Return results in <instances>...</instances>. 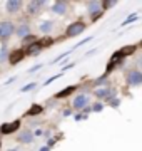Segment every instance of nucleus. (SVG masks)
Returning a JSON list of instances; mask_svg holds the SVG:
<instances>
[{
    "mask_svg": "<svg viewBox=\"0 0 142 151\" xmlns=\"http://www.w3.org/2000/svg\"><path fill=\"white\" fill-rule=\"evenodd\" d=\"M100 5H102V10H104V9H110V7L117 5V2H115V0H110V2L104 0V2H100Z\"/></svg>",
    "mask_w": 142,
    "mask_h": 151,
    "instance_id": "4be33fe9",
    "label": "nucleus"
},
{
    "mask_svg": "<svg viewBox=\"0 0 142 151\" xmlns=\"http://www.w3.org/2000/svg\"><path fill=\"white\" fill-rule=\"evenodd\" d=\"M9 151H20V150H17V148H13V150H9Z\"/></svg>",
    "mask_w": 142,
    "mask_h": 151,
    "instance_id": "e433bc0d",
    "label": "nucleus"
},
{
    "mask_svg": "<svg viewBox=\"0 0 142 151\" xmlns=\"http://www.w3.org/2000/svg\"><path fill=\"white\" fill-rule=\"evenodd\" d=\"M89 103H90V97L82 92V94H77V96L74 97V104H72V106H74L77 111H82L85 106H89Z\"/></svg>",
    "mask_w": 142,
    "mask_h": 151,
    "instance_id": "423d86ee",
    "label": "nucleus"
},
{
    "mask_svg": "<svg viewBox=\"0 0 142 151\" xmlns=\"http://www.w3.org/2000/svg\"><path fill=\"white\" fill-rule=\"evenodd\" d=\"M15 32V25L12 22H0V39H9Z\"/></svg>",
    "mask_w": 142,
    "mask_h": 151,
    "instance_id": "0eeeda50",
    "label": "nucleus"
},
{
    "mask_svg": "<svg viewBox=\"0 0 142 151\" xmlns=\"http://www.w3.org/2000/svg\"><path fill=\"white\" fill-rule=\"evenodd\" d=\"M74 65H75V62H70V64H67V65H64V67H62V72H65V70L72 69V67H74Z\"/></svg>",
    "mask_w": 142,
    "mask_h": 151,
    "instance_id": "473e14b6",
    "label": "nucleus"
},
{
    "mask_svg": "<svg viewBox=\"0 0 142 151\" xmlns=\"http://www.w3.org/2000/svg\"><path fill=\"white\" fill-rule=\"evenodd\" d=\"M22 7H23V4L20 0H9L5 4V9L9 14H18V12L22 10Z\"/></svg>",
    "mask_w": 142,
    "mask_h": 151,
    "instance_id": "1a4fd4ad",
    "label": "nucleus"
},
{
    "mask_svg": "<svg viewBox=\"0 0 142 151\" xmlns=\"http://www.w3.org/2000/svg\"><path fill=\"white\" fill-rule=\"evenodd\" d=\"M119 104H120L119 97H115V99H112V101H110V106H112V108H119Z\"/></svg>",
    "mask_w": 142,
    "mask_h": 151,
    "instance_id": "7c9ffc66",
    "label": "nucleus"
},
{
    "mask_svg": "<svg viewBox=\"0 0 142 151\" xmlns=\"http://www.w3.org/2000/svg\"><path fill=\"white\" fill-rule=\"evenodd\" d=\"M37 42V37L35 35H32V34H28V35H25V37L22 39V44H27V45H30V44Z\"/></svg>",
    "mask_w": 142,
    "mask_h": 151,
    "instance_id": "6ab92c4d",
    "label": "nucleus"
},
{
    "mask_svg": "<svg viewBox=\"0 0 142 151\" xmlns=\"http://www.w3.org/2000/svg\"><path fill=\"white\" fill-rule=\"evenodd\" d=\"M20 124H22L20 119H15V121H10V123H4L0 126V134L9 136V134H13V133H18Z\"/></svg>",
    "mask_w": 142,
    "mask_h": 151,
    "instance_id": "f257e3e1",
    "label": "nucleus"
},
{
    "mask_svg": "<svg viewBox=\"0 0 142 151\" xmlns=\"http://www.w3.org/2000/svg\"><path fill=\"white\" fill-rule=\"evenodd\" d=\"M75 89H77V86H69V87H65V89H62L60 92H57V94H55V97H57V99L67 97V96H70L72 92H75Z\"/></svg>",
    "mask_w": 142,
    "mask_h": 151,
    "instance_id": "dca6fc26",
    "label": "nucleus"
},
{
    "mask_svg": "<svg viewBox=\"0 0 142 151\" xmlns=\"http://www.w3.org/2000/svg\"><path fill=\"white\" fill-rule=\"evenodd\" d=\"M37 87V82H30V84H27V86H23L22 89H20V92H28V91H33Z\"/></svg>",
    "mask_w": 142,
    "mask_h": 151,
    "instance_id": "5701e85b",
    "label": "nucleus"
},
{
    "mask_svg": "<svg viewBox=\"0 0 142 151\" xmlns=\"http://www.w3.org/2000/svg\"><path fill=\"white\" fill-rule=\"evenodd\" d=\"M38 151H50V148H47V146H42Z\"/></svg>",
    "mask_w": 142,
    "mask_h": 151,
    "instance_id": "c9c22d12",
    "label": "nucleus"
},
{
    "mask_svg": "<svg viewBox=\"0 0 142 151\" xmlns=\"http://www.w3.org/2000/svg\"><path fill=\"white\" fill-rule=\"evenodd\" d=\"M137 19H139V15H137V14H132L131 17H127L126 20L122 22V27H126V25H129V24H132V22H136Z\"/></svg>",
    "mask_w": 142,
    "mask_h": 151,
    "instance_id": "412c9836",
    "label": "nucleus"
},
{
    "mask_svg": "<svg viewBox=\"0 0 142 151\" xmlns=\"http://www.w3.org/2000/svg\"><path fill=\"white\" fill-rule=\"evenodd\" d=\"M92 39H94V37H90V35H89V37H85V39H84V40H80V42H79V44H77V45H75V47H80V45H84V44L90 42Z\"/></svg>",
    "mask_w": 142,
    "mask_h": 151,
    "instance_id": "c756f323",
    "label": "nucleus"
},
{
    "mask_svg": "<svg viewBox=\"0 0 142 151\" xmlns=\"http://www.w3.org/2000/svg\"><path fill=\"white\" fill-rule=\"evenodd\" d=\"M25 52H27L28 55H38L40 52H42V45H40V44H38V40H37V42H33V44H30V45H27Z\"/></svg>",
    "mask_w": 142,
    "mask_h": 151,
    "instance_id": "ddd939ff",
    "label": "nucleus"
},
{
    "mask_svg": "<svg viewBox=\"0 0 142 151\" xmlns=\"http://www.w3.org/2000/svg\"><path fill=\"white\" fill-rule=\"evenodd\" d=\"M87 9H89V15H90V19H92V20H97L99 17H102V14H104L102 5H100V2H97V0L89 2Z\"/></svg>",
    "mask_w": 142,
    "mask_h": 151,
    "instance_id": "f03ea898",
    "label": "nucleus"
},
{
    "mask_svg": "<svg viewBox=\"0 0 142 151\" xmlns=\"http://www.w3.org/2000/svg\"><path fill=\"white\" fill-rule=\"evenodd\" d=\"M105 82H107V76H102V77H99L97 81H94V86L99 87V86H104Z\"/></svg>",
    "mask_w": 142,
    "mask_h": 151,
    "instance_id": "393cba45",
    "label": "nucleus"
},
{
    "mask_svg": "<svg viewBox=\"0 0 142 151\" xmlns=\"http://www.w3.org/2000/svg\"><path fill=\"white\" fill-rule=\"evenodd\" d=\"M70 52H72V50H67V52H64V54H60L59 57H55V60H54V62H59V60H62L64 57H67V55H70Z\"/></svg>",
    "mask_w": 142,
    "mask_h": 151,
    "instance_id": "c85d7f7f",
    "label": "nucleus"
},
{
    "mask_svg": "<svg viewBox=\"0 0 142 151\" xmlns=\"http://www.w3.org/2000/svg\"><path fill=\"white\" fill-rule=\"evenodd\" d=\"M42 7H45V2H42V0H32V2L27 4V14L35 15L38 12V9H42Z\"/></svg>",
    "mask_w": 142,
    "mask_h": 151,
    "instance_id": "9d476101",
    "label": "nucleus"
},
{
    "mask_svg": "<svg viewBox=\"0 0 142 151\" xmlns=\"http://www.w3.org/2000/svg\"><path fill=\"white\" fill-rule=\"evenodd\" d=\"M32 134L33 136H42V134H44V131H42V129H35V133H32Z\"/></svg>",
    "mask_w": 142,
    "mask_h": 151,
    "instance_id": "72a5a7b5",
    "label": "nucleus"
},
{
    "mask_svg": "<svg viewBox=\"0 0 142 151\" xmlns=\"http://www.w3.org/2000/svg\"><path fill=\"white\" fill-rule=\"evenodd\" d=\"M105 106H104V103H95V104H92V108H90V111H95V113H100L102 109H104Z\"/></svg>",
    "mask_w": 142,
    "mask_h": 151,
    "instance_id": "b1692460",
    "label": "nucleus"
},
{
    "mask_svg": "<svg viewBox=\"0 0 142 151\" xmlns=\"http://www.w3.org/2000/svg\"><path fill=\"white\" fill-rule=\"evenodd\" d=\"M52 29H54V22L52 20H44L40 25H38V30H40L42 34H49Z\"/></svg>",
    "mask_w": 142,
    "mask_h": 151,
    "instance_id": "f3484780",
    "label": "nucleus"
},
{
    "mask_svg": "<svg viewBox=\"0 0 142 151\" xmlns=\"http://www.w3.org/2000/svg\"><path fill=\"white\" fill-rule=\"evenodd\" d=\"M136 50H137V45H126V47H122L120 50H117L115 54L119 55L120 59H124V57H127V55H132Z\"/></svg>",
    "mask_w": 142,
    "mask_h": 151,
    "instance_id": "f8f14e48",
    "label": "nucleus"
},
{
    "mask_svg": "<svg viewBox=\"0 0 142 151\" xmlns=\"http://www.w3.org/2000/svg\"><path fill=\"white\" fill-rule=\"evenodd\" d=\"M32 139H33V134H32V131H28V129L22 131V133L18 134V141H20V143H23V145L32 143Z\"/></svg>",
    "mask_w": 142,
    "mask_h": 151,
    "instance_id": "4468645a",
    "label": "nucleus"
},
{
    "mask_svg": "<svg viewBox=\"0 0 142 151\" xmlns=\"http://www.w3.org/2000/svg\"><path fill=\"white\" fill-rule=\"evenodd\" d=\"M25 57V52H23L22 49H15V50H12V52H9V64L10 65H15V64H18L20 60Z\"/></svg>",
    "mask_w": 142,
    "mask_h": 151,
    "instance_id": "6e6552de",
    "label": "nucleus"
},
{
    "mask_svg": "<svg viewBox=\"0 0 142 151\" xmlns=\"http://www.w3.org/2000/svg\"><path fill=\"white\" fill-rule=\"evenodd\" d=\"M52 12L57 14V15H64L67 12V2L65 0H57L52 4Z\"/></svg>",
    "mask_w": 142,
    "mask_h": 151,
    "instance_id": "9b49d317",
    "label": "nucleus"
},
{
    "mask_svg": "<svg viewBox=\"0 0 142 151\" xmlns=\"http://www.w3.org/2000/svg\"><path fill=\"white\" fill-rule=\"evenodd\" d=\"M15 32H17V35H18L20 39H23L25 35H28V32H30V25H28L27 22H23V24L18 25V29H17Z\"/></svg>",
    "mask_w": 142,
    "mask_h": 151,
    "instance_id": "2eb2a0df",
    "label": "nucleus"
},
{
    "mask_svg": "<svg viewBox=\"0 0 142 151\" xmlns=\"http://www.w3.org/2000/svg\"><path fill=\"white\" fill-rule=\"evenodd\" d=\"M38 44L42 45V49L49 47V45H52V44H54V39H52V37H45V39H42V40H38Z\"/></svg>",
    "mask_w": 142,
    "mask_h": 151,
    "instance_id": "aec40b11",
    "label": "nucleus"
},
{
    "mask_svg": "<svg viewBox=\"0 0 142 151\" xmlns=\"http://www.w3.org/2000/svg\"><path fill=\"white\" fill-rule=\"evenodd\" d=\"M142 84V72L141 70H131L127 74V86L131 87H137Z\"/></svg>",
    "mask_w": 142,
    "mask_h": 151,
    "instance_id": "39448f33",
    "label": "nucleus"
},
{
    "mask_svg": "<svg viewBox=\"0 0 142 151\" xmlns=\"http://www.w3.org/2000/svg\"><path fill=\"white\" fill-rule=\"evenodd\" d=\"M42 65H44V64H37V65H33V67H30V69H28V72L32 74V72H35V70H40V69H42Z\"/></svg>",
    "mask_w": 142,
    "mask_h": 151,
    "instance_id": "2f4dec72",
    "label": "nucleus"
},
{
    "mask_svg": "<svg viewBox=\"0 0 142 151\" xmlns=\"http://www.w3.org/2000/svg\"><path fill=\"white\" fill-rule=\"evenodd\" d=\"M85 24L84 22H72L70 25L67 27V30H65V35L67 37H75V35H79V34H82L84 30H85Z\"/></svg>",
    "mask_w": 142,
    "mask_h": 151,
    "instance_id": "7ed1b4c3",
    "label": "nucleus"
},
{
    "mask_svg": "<svg viewBox=\"0 0 142 151\" xmlns=\"http://www.w3.org/2000/svg\"><path fill=\"white\" fill-rule=\"evenodd\" d=\"M94 96L99 97V99H102V101H112L115 96V92L112 89H109V87H99V89L94 91Z\"/></svg>",
    "mask_w": 142,
    "mask_h": 151,
    "instance_id": "20e7f679",
    "label": "nucleus"
},
{
    "mask_svg": "<svg viewBox=\"0 0 142 151\" xmlns=\"http://www.w3.org/2000/svg\"><path fill=\"white\" fill-rule=\"evenodd\" d=\"M60 76H62V72H60V74H55V76H52V77H49V79H45V81H44V86H49V84H52V82H54L55 79H59Z\"/></svg>",
    "mask_w": 142,
    "mask_h": 151,
    "instance_id": "a878e982",
    "label": "nucleus"
},
{
    "mask_svg": "<svg viewBox=\"0 0 142 151\" xmlns=\"http://www.w3.org/2000/svg\"><path fill=\"white\" fill-rule=\"evenodd\" d=\"M0 145H2V143H0Z\"/></svg>",
    "mask_w": 142,
    "mask_h": 151,
    "instance_id": "4c0bfd02",
    "label": "nucleus"
},
{
    "mask_svg": "<svg viewBox=\"0 0 142 151\" xmlns=\"http://www.w3.org/2000/svg\"><path fill=\"white\" fill-rule=\"evenodd\" d=\"M17 77H10V79H9V81H5V86H9V84H12V82L15 81Z\"/></svg>",
    "mask_w": 142,
    "mask_h": 151,
    "instance_id": "f704fd0d",
    "label": "nucleus"
},
{
    "mask_svg": "<svg viewBox=\"0 0 142 151\" xmlns=\"http://www.w3.org/2000/svg\"><path fill=\"white\" fill-rule=\"evenodd\" d=\"M7 57H9V52H7V49L4 47L2 50H0V60H5Z\"/></svg>",
    "mask_w": 142,
    "mask_h": 151,
    "instance_id": "cd10ccee",
    "label": "nucleus"
},
{
    "mask_svg": "<svg viewBox=\"0 0 142 151\" xmlns=\"http://www.w3.org/2000/svg\"><path fill=\"white\" fill-rule=\"evenodd\" d=\"M74 119H75V121H84V119H87V116L82 114V113H77V114H74Z\"/></svg>",
    "mask_w": 142,
    "mask_h": 151,
    "instance_id": "bb28decb",
    "label": "nucleus"
},
{
    "mask_svg": "<svg viewBox=\"0 0 142 151\" xmlns=\"http://www.w3.org/2000/svg\"><path fill=\"white\" fill-rule=\"evenodd\" d=\"M42 111H44V108H42L40 104H32V108L25 113V116H37V114H40Z\"/></svg>",
    "mask_w": 142,
    "mask_h": 151,
    "instance_id": "a211bd4d",
    "label": "nucleus"
}]
</instances>
